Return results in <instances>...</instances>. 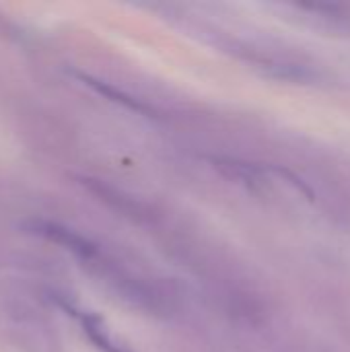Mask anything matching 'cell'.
I'll return each mask as SVG.
<instances>
[{
  "label": "cell",
  "mask_w": 350,
  "mask_h": 352,
  "mask_svg": "<svg viewBox=\"0 0 350 352\" xmlns=\"http://www.w3.org/2000/svg\"><path fill=\"white\" fill-rule=\"evenodd\" d=\"M83 326H85V332L89 334V338H91L101 351L128 352L126 349H122L120 344H116V342L111 340V336L107 334V330H105V326H103V322H101L99 318H95V316H85V318H83Z\"/></svg>",
  "instance_id": "6da1fadb"
}]
</instances>
